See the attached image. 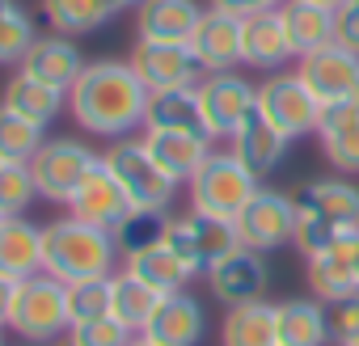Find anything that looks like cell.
<instances>
[{"mask_svg": "<svg viewBox=\"0 0 359 346\" xmlns=\"http://www.w3.org/2000/svg\"><path fill=\"white\" fill-rule=\"evenodd\" d=\"M148 97L152 93L144 89V81L127 60H97L85 64V72L68 89V110L81 131L123 139L131 131H144Z\"/></svg>", "mask_w": 359, "mask_h": 346, "instance_id": "cell-1", "label": "cell"}, {"mask_svg": "<svg viewBox=\"0 0 359 346\" xmlns=\"http://www.w3.org/2000/svg\"><path fill=\"white\" fill-rule=\"evenodd\" d=\"M118 241L114 233H102L72 212L43 224V270L55 275L60 283H85V279H106L118 270Z\"/></svg>", "mask_w": 359, "mask_h": 346, "instance_id": "cell-2", "label": "cell"}, {"mask_svg": "<svg viewBox=\"0 0 359 346\" xmlns=\"http://www.w3.org/2000/svg\"><path fill=\"white\" fill-rule=\"evenodd\" d=\"M292 199H296L292 245L300 249V258H313V254L330 249L342 233L359 228V186L346 173H338V178H313Z\"/></svg>", "mask_w": 359, "mask_h": 346, "instance_id": "cell-3", "label": "cell"}, {"mask_svg": "<svg viewBox=\"0 0 359 346\" xmlns=\"http://www.w3.org/2000/svg\"><path fill=\"white\" fill-rule=\"evenodd\" d=\"M68 329H72L68 283H60L47 270L22 279L18 283V296H13V312H9V333L22 338V342L55 346V342L68 338Z\"/></svg>", "mask_w": 359, "mask_h": 346, "instance_id": "cell-4", "label": "cell"}, {"mask_svg": "<svg viewBox=\"0 0 359 346\" xmlns=\"http://www.w3.org/2000/svg\"><path fill=\"white\" fill-rule=\"evenodd\" d=\"M102 165L114 173V182L127 191V199L144 212H169L173 195L182 182H173L169 173L156 165V156L148 152L144 135H123L102 152Z\"/></svg>", "mask_w": 359, "mask_h": 346, "instance_id": "cell-5", "label": "cell"}, {"mask_svg": "<svg viewBox=\"0 0 359 346\" xmlns=\"http://www.w3.org/2000/svg\"><path fill=\"white\" fill-rule=\"evenodd\" d=\"M191 186V207L195 212H203V216H220V220H237L241 216V207L258 195V178L237 160V152L233 148H216L203 165H199V173L187 182Z\"/></svg>", "mask_w": 359, "mask_h": 346, "instance_id": "cell-6", "label": "cell"}, {"mask_svg": "<svg viewBox=\"0 0 359 346\" xmlns=\"http://www.w3.org/2000/svg\"><path fill=\"white\" fill-rule=\"evenodd\" d=\"M97 165H102V156L85 139L47 135L43 148L30 160V178H34L39 199H47V203H72V195L81 191V182L89 178Z\"/></svg>", "mask_w": 359, "mask_h": 346, "instance_id": "cell-7", "label": "cell"}, {"mask_svg": "<svg viewBox=\"0 0 359 346\" xmlns=\"http://www.w3.org/2000/svg\"><path fill=\"white\" fill-rule=\"evenodd\" d=\"M321 102L313 97V89L300 81V72H271L262 85H258V118L271 123L279 135L287 139H304V135H317V123H321Z\"/></svg>", "mask_w": 359, "mask_h": 346, "instance_id": "cell-8", "label": "cell"}, {"mask_svg": "<svg viewBox=\"0 0 359 346\" xmlns=\"http://www.w3.org/2000/svg\"><path fill=\"white\" fill-rule=\"evenodd\" d=\"M195 93L203 110V131L212 139H233L258 114V85H250L241 72H208Z\"/></svg>", "mask_w": 359, "mask_h": 346, "instance_id": "cell-9", "label": "cell"}, {"mask_svg": "<svg viewBox=\"0 0 359 346\" xmlns=\"http://www.w3.org/2000/svg\"><path fill=\"white\" fill-rule=\"evenodd\" d=\"M233 224H237L241 245H250V249H258V254L283 249V245H292V237H296V199L283 195V191L258 186V195L241 207V216H237Z\"/></svg>", "mask_w": 359, "mask_h": 346, "instance_id": "cell-10", "label": "cell"}, {"mask_svg": "<svg viewBox=\"0 0 359 346\" xmlns=\"http://www.w3.org/2000/svg\"><path fill=\"white\" fill-rule=\"evenodd\" d=\"M165 241L182 254L199 275L212 266V262H220L224 254H233L237 245H241V237H237V224L233 220H220V216H203V212H187V216H173L169 220V228H165Z\"/></svg>", "mask_w": 359, "mask_h": 346, "instance_id": "cell-11", "label": "cell"}, {"mask_svg": "<svg viewBox=\"0 0 359 346\" xmlns=\"http://www.w3.org/2000/svg\"><path fill=\"white\" fill-rule=\"evenodd\" d=\"M127 64L135 68V76L144 81L148 93H165V89H195L203 81V68L195 60V51L187 43H152V39H135Z\"/></svg>", "mask_w": 359, "mask_h": 346, "instance_id": "cell-12", "label": "cell"}, {"mask_svg": "<svg viewBox=\"0 0 359 346\" xmlns=\"http://www.w3.org/2000/svg\"><path fill=\"white\" fill-rule=\"evenodd\" d=\"M296 72L321 106L359 102V51H351L342 43H330V47L296 60Z\"/></svg>", "mask_w": 359, "mask_h": 346, "instance_id": "cell-13", "label": "cell"}, {"mask_svg": "<svg viewBox=\"0 0 359 346\" xmlns=\"http://www.w3.org/2000/svg\"><path fill=\"white\" fill-rule=\"evenodd\" d=\"M208 291L216 304L233 308V304H250V300H266V283H271V266L266 254L237 245L233 254H224L220 262H212L208 270Z\"/></svg>", "mask_w": 359, "mask_h": 346, "instance_id": "cell-14", "label": "cell"}, {"mask_svg": "<svg viewBox=\"0 0 359 346\" xmlns=\"http://www.w3.org/2000/svg\"><path fill=\"white\" fill-rule=\"evenodd\" d=\"M187 47L195 51L203 76L208 72H237L245 64V18H233V13L208 5Z\"/></svg>", "mask_w": 359, "mask_h": 346, "instance_id": "cell-15", "label": "cell"}, {"mask_svg": "<svg viewBox=\"0 0 359 346\" xmlns=\"http://www.w3.org/2000/svg\"><path fill=\"white\" fill-rule=\"evenodd\" d=\"M304 279H309V296H317L321 304L355 296L359 291V228L342 233L330 249L304 258Z\"/></svg>", "mask_w": 359, "mask_h": 346, "instance_id": "cell-16", "label": "cell"}, {"mask_svg": "<svg viewBox=\"0 0 359 346\" xmlns=\"http://www.w3.org/2000/svg\"><path fill=\"white\" fill-rule=\"evenodd\" d=\"M68 212H72L76 220H85V224L102 228V233H118V228H123V220L135 212V203H131V199H127V191L114 182V173H110L106 165H97L89 178L81 182V191L72 195Z\"/></svg>", "mask_w": 359, "mask_h": 346, "instance_id": "cell-17", "label": "cell"}, {"mask_svg": "<svg viewBox=\"0 0 359 346\" xmlns=\"http://www.w3.org/2000/svg\"><path fill=\"white\" fill-rule=\"evenodd\" d=\"M208 333V312H203V300H195L191 291H169L152 321L144 325V338L161 342V346H199Z\"/></svg>", "mask_w": 359, "mask_h": 346, "instance_id": "cell-18", "label": "cell"}, {"mask_svg": "<svg viewBox=\"0 0 359 346\" xmlns=\"http://www.w3.org/2000/svg\"><path fill=\"white\" fill-rule=\"evenodd\" d=\"M18 72H30V76H39V81H47V85H55V89H72L76 85V76L85 72V55H81V47L68 39V34H39L34 39V47L26 51V60L18 64Z\"/></svg>", "mask_w": 359, "mask_h": 346, "instance_id": "cell-19", "label": "cell"}, {"mask_svg": "<svg viewBox=\"0 0 359 346\" xmlns=\"http://www.w3.org/2000/svg\"><path fill=\"white\" fill-rule=\"evenodd\" d=\"M144 144L173 182H191L199 173V165L216 152L212 148L216 139L203 131H144Z\"/></svg>", "mask_w": 359, "mask_h": 346, "instance_id": "cell-20", "label": "cell"}, {"mask_svg": "<svg viewBox=\"0 0 359 346\" xmlns=\"http://www.w3.org/2000/svg\"><path fill=\"white\" fill-rule=\"evenodd\" d=\"M199 18V0H144L135 5V34L152 43H191Z\"/></svg>", "mask_w": 359, "mask_h": 346, "instance_id": "cell-21", "label": "cell"}, {"mask_svg": "<svg viewBox=\"0 0 359 346\" xmlns=\"http://www.w3.org/2000/svg\"><path fill=\"white\" fill-rule=\"evenodd\" d=\"M43 270V224L26 216H0V275L22 283Z\"/></svg>", "mask_w": 359, "mask_h": 346, "instance_id": "cell-22", "label": "cell"}, {"mask_svg": "<svg viewBox=\"0 0 359 346\" xmlns=\"http://www.w3.org/2000/svg\"><path fill=\"white\" fill-rule=\"evenodd\" d=\"M317 144L338 173H359V102L325 106L317 123Z\"/></svg>", "mask_w": 359, "mask_h": 346, "instance_id": "cell-23", "label": "cell"}, {"mask_svg": "<svg viewBox=\"0 0 359 346\" xmlns=\"http://www.w3.org/2000/svg\"><path fill=\"white\" fill-rule=\"evenodd\" d=\"M220 346H279V304L250 300L224 308Z\"/></svg>", "mask_w": 359, "mask_h": 346, "instance_id": "cell-24", "label": "cell"}, {"mask_svg": "<svg viewBox=\"0 0 359 346\" xmlns=\"http://www.w3.org/2000/svg\"><path fill=\"white\" fill-rule=\"evenodd\" d=\"M296 64V51L287 43V26H283V13L271 9V13H258V18H245V68H266V72H279Z\"/></svg>", "mask_w": 359, "mask_h": 346, "instance_id": "cell-25", "label": "cell"}, {"mask_svg": "<svg viewBox=\"0 0 359 346\" xmlns=\"http://www.w3.org/2000/svg\"><path fill=\"white\" fill-rule=\"evenodd\" d=\"M283 13V26H287V43L296 51V60L338 43V22H334V9L325 5H313V0H287L279 9Z\"/></svg>", "mask_w": 359, "mask_h": 346, "instance_id": "cell-26", "label": "cell"}, {"mask_svg": "<svg viewBox=\"0 0 359 346\" xmlns=\"http://www.w3.org/2000/svg\"><path fill=\"white\" fill-rule=\"evenodd\" d=\"M123 266H127L131 275H140L144 283H152L161 296H169V291H187V283L199 275V270H195L182 254H177L169 241H156V245H148V249L123 258Z\"/></svg>", "mask_w": 359, "mask_h": 346, "instance_id": "cell-27", "label": "cell"}, {"mask_svg": "<svg viewBox=\"0 0 359 346\" xmlns=\"http://www.w3.org/2000/svg\"><path fill=\"white\" fill-rule=\"evenodd\" d=\"M287 144H292V139H287V135H279V131H275L271 123H262L258 114H254V118H250V123H245L233 139H229V148L237 152V160L254 173L258 182L266 178L271 169H279V165H283Z\"/></svg>", "mask_w": 359, "mask_h": 346, "instance_id": "cell-28", "label": "cell"}, {"mask_svg": "<svg viewBox=\"0 0 359 346\" xmlns=\"http://www.w3.org/2000/svg\"><path fill=\"white\" fill-rule=\"evenodd\" d=\"M0 106H9L13 114L30 118V123H39V127H51V123L60 118V110L68 106V93L55 89V85H47V81H39V76H30V72H18V76L5 85Z\"/></svg>", "mask_w": 359, "mask_h": 346, "instance_id": "cell-29", "label": "cell"}, {"mask_svg": "<svg viewBox=\"0 0 359 346\" xmlns=\"http://www.w3.org/2000/svg\"><path fill=\"white\" fill-rule=\"evenodd\" d=\"M127 5L123 0H43V22L55 34H93L110 26Z\"/></svg>", "mask_w": 359, "mask_h": 346, "instance_id": "cell-30", "label": "cell"}, {"mask_svg": "<svg viewBox=\"0 0 359 346\" xmlns=\"http://www.w3.org/2000/svg\"><path fill=\"white\" fill-rule=\"evenodd\" d=\"M161 300H165V296H161L152 283H144L140 275H131L127 266L110 275V317H118L127 329L144 333V325L152 321V312H156Z\"/></svg>", "mask_w": 359, "mask_h": 346, "instance_id": "cell-31", "label": "cell"}, {"mask_svg": "<svg viewBox=\"0 0 359 346\" xmlns=\"http://www.w3.org/2000/svg\"><path fill=\"white\" fill-rule=\"evenodd\" d=\"M279 342L283 346H325L330 342V312L317 296L283 300L279 304Z\"/></svg>", "mask_w": 359, "mask_h": 346, "instance_id": "cell-32", "label": "cell"}, {"mask_svg": "<svg viewBox=\"0 0 359 346\" xmlns=\"http://www.w3.org/2000/svg\"><path fill=\"white\" fill-rule=\"evenodd\" d=\"M144 131H203V110L195 89H165L148 97ZM208 135V131H203Z\"/></svg>", "mask_w": 359, "mask_h": 346, "instance_id": "cell-33", "label": "cell"}, {"mask_svg": "<svg viewBox=\"0 0 359 346\" xmlns=\"http://www.w3.org/2000/svg\"><path fill=\"white\" fill-rule=\"evenodd\" d=\"M39 30H34V18L22 0H0V68L9 64H22L26 51L34 47Z\"/></svg>", "mask_w": 359, "mask_h": 346, "instance_id": "cell-34", "label": "cell"}, {"mask_svg": "<svg viewBox=\"0 0 359 346\" xmlns=\"http://www.w3.org/2000/svg\"><path fill=\"white\" fill-rule=\"evenodd\" d=\"M47 139V127L13 114L9 106H0V160H9V165H30L34 152L43 148Z\"/></svg>", "mask_w": 359, "mask_h": 346, "instance_id": "cell-35", "label": "cell"}, {"mask_svg": "<svg viewBox=\"0 0 359 346\" xmlns=\"http://www.w3.org/2000/svg\"><path fill=\"white\" fill-rule=\"evenodd\" d=\"M165 228H169V216H165V212H144V207H135V212L123 220V228L114 233V241H118L123 258H131V254H140V249L165 241Z\"/></svg>", "mask_w": 359, "mask_h": 346, "instance_id": "cell-36", "label": "cell"}, {"mask_svg": "<svg viewBox=\"0 0 359 346\" xmlns=\"http://www.w3.org/2000/svg\"><path fill=\"white\" fill-rule=\"evenodd\" d=\"M39 199L30 165H9L0 160V216H26V207Z\"/></svg>", "mask_w": 359, "mask_h": 346, "instance_id": "cell-37", "label": "cell"}, {"mask_svg": "<svg viewBox=\"0 0 359 346\" xmlns=\"http://www.w3.org/2000/svg\"><path fill=\"white\" fill-rule=\"evenodd\" d=\"M68 312H72V325L110 317V275H106V279L72 283V287H68Z\"/></svg>", "mask_w": 359, "mask_h": 346, "instance_id": "cell-38", "label": "cell"}, {"mask_svg": "<svg viewBox=\"0 0 359 346\" xmlns=\"http://www.w3.org/2000/svg\"><path fill=\"white\" fill-rule=\"evenodd\" d=\"M135 329H127L118 317H97V321H81L68 329L72 346H131Z\"/></svg>", "mask_w": 359, "mask_h": 346, "instance_id": "cell-39", "label": "cell"}, {"mask_svg": "<svg viewBox=\"0 0 359 346\" xmlns=\"http://www.w3.org/2000/svg\"><path fill=\"white\" fill-rule=\"evenodd\" d=\"M325 312H330V342L346 346V342H355V338H359V291H355V296H346V300L325 304Z\"/></svg>", "mask_w": 359, "mask_h": 346, "instance_id": "cell-40", "label": "cell"}, {"mask_svg": "<svg viewBox=\"0 0 359 346\" xmlns=\"http://www.w3.org/2000/svg\"><path fill=\"white\" fill-rule=\"evenodd\" d=\"M334 22H338V43L359 51V0H342L334 9Z\"/></svg>", "mask_w": 359, "mask_h": 346, "instance_id": "cell-41", "label": "cell"}, {"mask_svg": "<svg viewBox=\"0 0 359 346\" xmlns=\"http://www.w3.org/2000/svg\"><path fill=\"white\" fill-rule=\"evenodd\" d=\"M212 9H224L233 18H258V13H271V9H283L287 0H208Z\"/></svg>", "mask_w": 359, "mask_h": 346, "instance_id": "cell-42", "label": "cell"}, {"mask_svg": "<svg viewBox=\"0 0 359 346\" xmlns=\"http://www.w3.org/2000/svg\"><path fill=\"white\" fill-rule=\"evenodd\" d=\"M13 296H18V283L0 275V329H9V312H13Z\"/></svg>", "mask_w": 359, "mask_h": 346, "instance_id": "cell-43", "label": "cell"}, {"mask_svg": "<svg viewBox=\"0 0 359 346\" xmlns=\"http://www.w3.org/2000/svg\"><path fill=\"white\" fill-rule=\"evenodd\" d=\"M131 346H161V342H152V338H144V333H135V338H131Z\"/></svg>", "mask_w": 359, "mask_h": 346, "instance_id": "cell-44", "label": "cell"}, {"mask_svg": "<svg viewBox=\"0 0 359 346\" xmlns=\"http://www.w3.org/2000/svg\"><path fill=\"white\" fill-rule=\"evenodd\" d=\"M313 5H325V9H338V5H342V0H313Z\"/></svg>", "mask_w": 359, "mask_h": 346, "instance_id": "cell-45", "label": "cell"}, {"mask_svg": "<svg viewBox=\"0 0 359 346\" xmlns=\"http://www.w3.org/2000/svg\"><path fill=\"white\" fill-rule=\"evenodd\" d=\"M123 5H127V9H131V5H144V0H123Z\"/></svg>", "mask_w": 359, "mask_h": 346, "instance_id": "cell-46", "label": "cell"}, {"mask_svg": "<svg viewBox=\"0 0 359 346\" xmlns=\"http://www.w3.org/2000/svg\"><path fill=\"white\" fill-rule=\"evenodd\" d=\"M0 346H9V342H5V329H0Z\"/></svg>", "mask_w": 359, "mask_h": 346, "instance_id": "cell-47", "label": "cell"}, {"mask_svg": "<svg viewBox=\"0 0 359 346\" xmlns=\"http://www.w3.org/2000/svg\"><path fill=\"white\" fill-rule=\"evenodd\" d=\"M22 346H43V342H22Z\"/></svg>", "mask_w": 359, "mask_h": 346, "instance_id": "cell-48", "label": "cell"}, {"mask_svg": "<svg viewBox=\"0 0 359 346\" xmlns=\"http://www.w3.org/2000/svg\"><path fill=\"white\" fill-rule=\"evenodd\" d=\"M55 346H72V342H68V338H64V342H55Z\"/></svg>", "mask_w": 359, "mask_h": 346, "instance_id": "cell-49", "label": "cell"}, {"mask_svg": "<svg viewBox=\"0 0 359 346\" xmlns=\"http://www.w3.org/2000/svg\"><path fill=\"white\" fill-rule=\"evenodd\" d=\"M346 346H359V338H355V342H346Z\"/></svg>", "mask_w": 359, "mask_h": 346, "instance_id": "cell-50", "label": "cell"}, {"mask_svg": "<svg viewBox=\"0 0 359 346\" xmlns=\"http://www.w3.org/2000/svg\"><path fill=\"white\" fill-rule=\"evenodd\" d=\"M279 346H283V342H279Z\"/></svg>", "mask_w": 359, "mask_h": 346, "instance_id": "cell-51", "label": "cell"}]
</instances>
